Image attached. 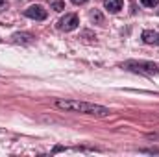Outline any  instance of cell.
I'll list each match as a JSON object with an SVG mask.
<instances>
[{"label":"cell","instance_id":"cell-1","mask_svg":"<svg viewBox=\"0 0 159 157\" xmlns=\"http://www.w3.org/2000/svg\"><path fill=\"white\" fill-rule=\"evenodd\" d=\"M56 107L61 111H69V113H81V115H91V117H107L109 109L98 104H91V102H80V100H56Z\"/></svg>","mask_w":159,"mask_h":157},{"label":"cell","instance_id":"cell-2","mask_svg":"<svg viewBox=\"0 0 159 157\" xmlns=\"http://www.w3.org/2000/svg\"><path fill=\"white\" fill-rule=\"evenodd\" d=\"M122 69L129 70V72H139V74H146V76H156L159 74V63L154 61H124L122 63Z\"/></svg>","mask_w":159,"mask_h":157},{"label":"cell","instance_id":"cell-3","mask_svg":"<svg viewBox=\"0 0 159 157\" xmlns=\"http://www.w3.org/2000/svg\"><path fill=\"white\" fill-rule=\"evenodd\" d=\"M78 24H80L78 15H76V13H67L63 19H59L57 28H59L61 32H72V30L78 28Z\"/></svg>","mask_w":159,"mask_h":157},{"label":"cell","instance_id":"cell-4","mask_svg":"<svg viewBox=\"0 0 159 157\" xmlns=\"http://www.w3.org/2000/svg\"><path fill=\"white\" fill-rule=\"evenodd\" d=\"M24 15L30 17V19H34V20H44L48 13H46V9H44L43 6H30V7L24 11Z\"/></svg>","mask_w":159,"mask_h":157},{"label":"cell","instance_id":"cell-5","mask_svg":"<svg viewBox=\"0 0 159 157\" xmlns=\"http://www.w3.org/2000/svg\"><path fill=\"white\" fill-rule=\"evenodd\" d=\"M122 4H124V0H104V7L109 13H119L122 9Z\"/></svg>","mask_w":159,"mask_h":157},{"label":"cell","instance_id":"cell-6","mask_svg":"<svg viewBox=\"0 0 159 157\" xmlns=\"http://www.w3.org/2000/svg\"><path fill=\"white\" fill-rule=\"evenodd\" d=\"M143 41L146 44H159V34L152 32V30H144L143 32Z\"/></svg>","mask_w":159,"mask_h":157},{"label":"cell","instance_id":"cell-7","mask_svg":"<svg viewBox=\"0 0 159 157\" xmlns=\"http://www.w3.org/2000/svg\"><path fill=\"white\" fill-rule=\"evenodd\" d=\"M11 39L15 41V43H22V44H30L32 41H34V37L30 35V34H15Z\"/></svg>","mask_w":159,"mask_h":157},{"label":"cell","instance_id":"cell-8","mask_svg":"<svg viewBox=\"0 0 159 157\" xmlns=\"http://www.w3.org/2000/svg\"><path fill=\"white\" fill-rule=\"evenodd\" d=\"M91 20L93 22H96V24H104V17H102V13L98 11V9H94V11H91Z\"/></svg>","mask_w":159,"mask_h":157},{"label":"cell","instance_id":"cell-9","mask_svg":"<svg viewBox=\"0 0 159 157\" xmlns=\"http://www.w3.org/2000/svg\"><path fill=\"white\" fill-rule=\"evenodd\" d=\"M52 7H54L56 11H63V9H65V4H63L61 0H52Z\"/></svg>","mask_w":159,"mask_h":157},{"label":"cell","instance_id":"cell-10","mask_svg":"<svg viewBox=\"0 0 159 157\" xmlns=\"http://www.w3.org/2000/svg\"><path fill=\"white\" fill-rule=\"evenodd\" d=\"M141 4L146 6V7H156L159 4V0H141Z\"/></svg>","mask_w":159,"mask_h":157},{"label":"cell","instance_id":"cell-11","mask_svg":"<svg viewBox=\"0 0 159 157\" xmlns=\"http://www.w3.org/2000/svg\"><path fill=\"white\" fill-rule=\"evenodd\" d=\"M143 154H159L157 148H148V150H141Z\"/></svg>","mask_w":159,"mask_h":157},{"label":"cell","instance_id":"cell-12","mask_svg":"<svg viewBox=\"0 0 159 157\" xmlns=\"http://www.w3.org/2000/svg\"><path fill=\"white\" fill-rule=\"evenodd\" d=\"M72 4H76V6H81V4H85V2H89V0H70Z\"/></svg>","mask_w":159,"mask_h":157},{"label":"cell","instance_id":"cell-13","mask_svg":"<svg viewBox=\"0 0 159 157\" xmlns=\"http://www.w3.org/2000/svg\"><path fill=\"white\" fill-rule=\"evenodd\" d=\"M4 9H7V2H0V11H4Z\"/></svg>","mask_w":159,"mask_h":157}]
</instances>
